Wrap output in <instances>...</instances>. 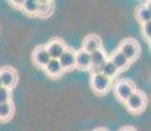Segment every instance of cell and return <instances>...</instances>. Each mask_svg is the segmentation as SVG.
I'll list each match as a JSON object with an SVG mask.
<instances>
[{"instance_id":"d4e9b609","label":"cell","mask_w":151,"mask_h":131,"mask_svg":"<svg viewBox=\"0 0 151 131\" xmlns=\"http://www.w3.org/2000/svg\"><path fill=\"white\" fill-rule=\"evenodd\" d=\"M3 87V84H1V79H0V88H1Z\"/></svg>"},{"instance_id":"8992f818","label":"cell","mask_w":151,"mask_h":131,"mask_svg":"<svg viewBox=\"0 0 151 131\" xmlns=\"http://www.w3.org/2000/svg\"><path fill=\"white\" fill-rule=\"evenodd\" d=\"M58 60H59V64L63 71H70L72 68H76V51L67 47Z\"/></svg>"},{"instance_id":"ba28073f","label":"cell","mask_w":151,"mask_h":131,"mask_svg":"<svg viewBox=\"0 0 151 131\" xmlns=\"http://www.w3.org/2000/svg\"><path fill=\"white\" fill-rule=\"evenodd\" d=\"M66 49H67L66 43L60 39H51L46 45V50H47L51 59H59L60 55L66 51Z\"/></svg>"},{"instance_id":"e0dca14e","label":"cell","mask_w":151,"mask_h":131,"mask_svg":"<svg viewBox=\"0 0 151 131\" xmlns=\"http://www.w3.org/2000/svg\"><path fill=\"white\" fill-rule=\"evenodd\" d=\"M135 17L142 25L146 24V22L151 21V13L149 12V9L146 8V5L142 4L135 9Z\"/></svg>"},{"instance_id":"3957f363","label":"cell","mask_w":151,"mask_h":131,"mask_svg":"<svg viewBox=\"0 0 151 131\" xmlns=\"http://www.w3.org/2000/svg\"><path fill=\"white\" fill-rule=\"evenodd\" d=\"M118 50L122 52L130 62L135 60L139 57V54H141L139 43L135 39H132V38H127V39L122 41L121 45H120V47H118Z\"/></svg>"},{"instance_id":"5bb4252c","label":"cell","mask_w":151,"mask_h":131,"mask_svg":"<svg viewBox=\"0 0 151 131\" xmlns=\"http://www.w3.org/2000/svg\"><path fill=\"white\" fill-rule=\"evenodd\" d=\"M99 72H100V74H103L104 76H106V77H109V79H113V77L117 76L120 71H118L117 67L113 64V63L109 60V58H108V60H106V62L100 67Z\"/></svg>"},{"instance_id":"7402d4cb","label":"cell","mask_w":151,"mask_h":131,"mask_svg":"<svg viewBox=\"0 0 151 131\" xmlns=\"http://www.w3.org/2000/svg\"><path fill=\"white\" fill-rule=\"evenodd\" d=\"M120 131H135V129H133V127H130V126H126V127H124V129H121Z\"/></svg>"},{"instance_id":"7a4b0ae2","label":"cell","mask_w":151,"mask_h":131,"mask_svg":"<svg viewBox=\"0 0 151 131\" xmlns=\"http://www.w3.org/2000/svg\"><path fill=\"white\" fill-rule=\"evenodd\" d=\"M91 85L95 93H97V94H105L110 89V87H112V79L104 76L100 72H96V74H92Z\"/></svg>"},{"instance_id":"9c48e42d","label":"cell","mask_w":151,"mask_h":131,"mask_svg":"<svg viewBox=\"0 0 151 131\" xmlns=\"http://www.w3.org/2000/svg\"><path fill=\"white\" fill-rule=\"evenodd\" d=\"M101 49V39L100 37L96 34H89L88 37H86L83 41V50L87 51L88 54L97 51Z\"/></svg>"},{"instance_id":"7c38bea8","label":"cell","mask_w":151,"mask_h":131,"mask_svg":"<svg viewBox=\"0 0 151 131\" xmlns=\"http://www.w3.org/2000/svg\"><path fill=\"white\" fill-rule=\"evenodd\" d=\"M76 68L91 69V54L84 51L83 49L76 51Z\"/></svg>"},{"instance_id":"30bf717a","label":"cell","mask_w":151,"mask_h":131,"mask_svg":"<svg viewBox=\"0 0 151 131\" xmlns=\"http://www.w3.org/2000/svg\"><path fill=\"white\" fill-rule=\"evenodd\" d=\"M109 60L116 67H117L118 71H125V69H127V68H129V66H130V63H132L120 50H117V51L113 52L112 57L109 58Z\"/></svg>"},{"instance_id":"603a6c76","label":"cell","mask_w":151,"mask_h":131,"mask_svg":"<svg viewBox=\"0 0 151 131\" xmlns=\"http://www.w3.org/2000/svg\"><path fill=\"white\" fill-rule=\"evenodd\" d=\"M145 5H146V8H147V9H149V12L151 13V0H150V1H147Z\"/></svg>"},{"instance_id":"44dd1931","label":"cell","mask_w":151,"mask_h":131,"mask_svg":"<svg viewBox=\"0 0 151 131\" xmlns=\"http://www.w3.org/2000/svg\"><path fill=\"white\" fill-rule=\"evenodd\" d=\"M9 3L13 5L14 8H20V9L22 8V4H24V1H22V0H11Z\"/></svg>"},{"instance_id":"6da1fadb","label":"cell","mask_w":151,"mask_h":131,"mask_svg":"<svg viewBox=\"0 0 151 131\" xmlns=\"http://www.w3.org/2000/svg\"><path fill=\"white\" fill-rule=\"evenodd\" d=\"M125 105H126L127 110H129L130 113H141V112H143V109L147 105L146 96L141 91H135L125 101Z\"/></svg>"},{"instance_id":"ffe728a7","label":"cell","mask_w":151,"mask_h":131,"mask_svg":"<svg viewBox=\"0 0 151 131\" xmlns=\"http://www.w3.org/2000/svg\"><path fill=\"white\" fill-rule=\"evenodd\" d=\"M142 31H143V36L151 42V21L142 25Z\"/></svg>"},{"instance_id":"ac0fdd59","label":"cell","mask_w":151,"mask_h":131,"mask_svg":"<svg viewBox=\"0 0 151 131\" xmlns=\"http://www.w3.org/2000/svg\"><path fill=\"white\" fill-rule=\"evenodd\" d=\"M38 5H40V1H37V0H27V1H24L21 9L25 13L30 14V16H37V13H38Z\"/></svg>"},{"instance_id":"484cf974","label":"cell","mask_w":151,"mask_h":131,"mask_svg":"<svg viewBox=\"0 0 151 131\" xmlns=\"http://www.w3.org/2000/svg\"><path fill=\"white\" fill-rule=\"evenodd\" d=\"M150 47H151V42H150Z\"/></svg>"},{"instance_id":"cb8c5ba5","label":"cell","mask_w":151,"mask_h":131,"mask_svg":"<svg viewBox=\"0 0 151 131\" xmlns=\"http://www.w3.org/2000/svg\"><path fill=\"white\" fill-rule=\"evenodd\" d=\"M95 131H108L106 129H97V130H95Z\"/></svg>"},{"instance_id":"277c9868","label":"cell","mask_w":151,"mask_h":131,"mask_svg":"<svg viewBox=\"0 0 151 131\" xmlns=\"http://www.w3.org/2000/svg\"><path fill=\"white\" fill-rule=\"evenodd\" d=\"M135 91H137L135 85L133 84V81H130V80H118L114 85L116 96H117V98L121 100L122 102H125Z\"/></svg>"},{"instance_id":"52a82bcc","label":"cell","mask_w":151,"mask_h":131,"mask_svg":"<svg viewBox=\"0 0 151 131\" xmlns=\"http://www.w3.org/2000/svg\"><path fill=\"white\" fill-rule=\"evenodd\" d=\"M50 55H49L47 50H46V46H37L36 49L32 52V60L37 67H45L50 62Z\"/></svg>"},{"instance_id":"2e32d148","label":"cell","mask_w":151,"mask_h":131,"mask_svg":"<svg viewBox=\"0 0 151 131\" xmlns=\"http://www.w3.org/2000/svg\"><path fill=\"white\" fill-rule=\"evenodd\" d=\"M54 11V3L53 1H47V0H42L40 1L38 5V13L37 16L41 17H49Z\"/></svg>"},{"instance_id":"5b68a950","label":"cell","mask_w":151,"mask_h":131,"mask_svg":"<svg viewBox=\"0 0 151 131\" xmlns=\"http://www.w3.org/2000/svg\"><path fill=\"white\" fill-rule=\"evenodd\" d=\"M0 79L4 88L12 89L17 84V72L11 67H3L0 68Z\"/></svg>"},{"instance_id":"4fadbf2b","label":"cell","mask_w":151,"mask_h":131,"mask_svg":"<svg viewBox=\"0 0 151 131\" xmlns=\"http://www.w3.org/2000/svg\"><path fill=\"white\" fill-rule=\"evenodd\" d=\"M45 72L51 77H59L62 75L63 69L59 64V60L58 59H50V62L47 63L45 67H43Z\"/></svg>"},{"instance_id":"9a60e30c","label":"cell","mask_w":151,"mask_h":131,"mask_svg":"<svg viewBox=\"0 0 151 131\" xmlns=\"http://www.w3.org/2000/svg\"><path fill=\"white\" fill-rule=\"evenodd\" d=\"M13 112H14V106H13L12 101L5 102V104H0V121H3V122L8 121L13 115Z\"/></svg>"},{"instance_id":"d6986e66","label":"cell","mask_w":151,"mask_h":131,"mask_svg":"<svg viewBox=\"0 0 151 131\" xmlns=\"http://www.w3.org/2000/svg\"><path fill=\"white\" fill-rule=\"evenodd\" d=\"M11 98H12V92H11V89L1 87V88H0V104L9 102Z\"/></svg>"},{"instance_id":"8fae6325","label":"cell","mask_w":151,"mask_h":131,"mask_svg":"<svg viewBox=\"0 0 151 131\" xmlns=\"http://www.w3.org/2000/svg\"><path fill=\"white\" fill-rule=\"evenodd\" d=\"M106 60H108V57H106L105 51H104L103 49L92 52L91 54V69L92 71L95 69V74H96V72H99L100 67L103 66Z\"/></svg>"}]
</instances>
